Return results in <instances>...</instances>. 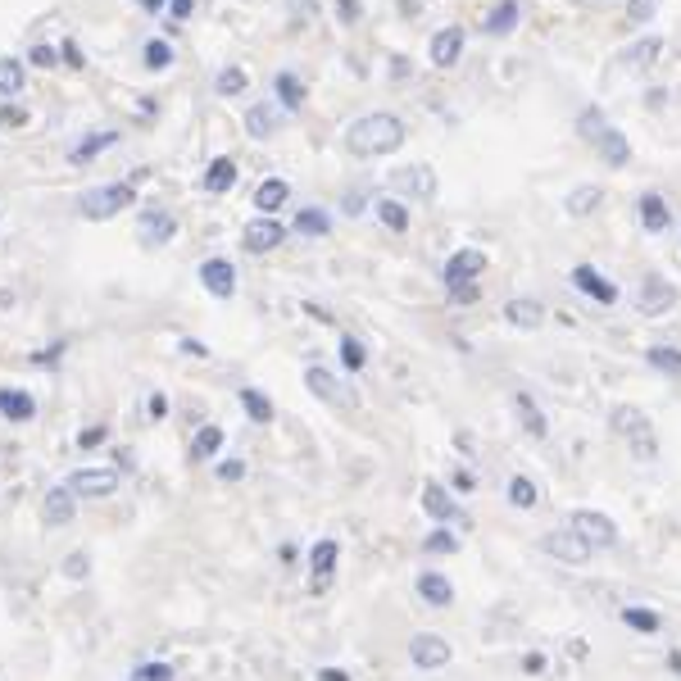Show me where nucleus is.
Listing matches in <instances>:
<instances>
[{
    "label": "nucleus",
    "mask_w": 681,
    "mask_h": 681,
    "mask_svg": "<svg viewBox=\"0 0 681 681\" xmlns=\"http://www.w3.org/2000/svg\"><path fill=\"white\" fill-rule=\"evenodd\" d=\"M405 146V123L377 109V114H364L346 128V150L355 159H377V155H395V150Z\"/></svg>",
    "instance_id": "obj_1"
},
{
    "label": "nucleus",
    "mask_w": 681,
    "mask_h": 681,
    "mask_svg": "<svg viewBox=\"0 0 681 681\" xmlns=\"http://www.w3.org/2000/svg\"><path fill=\"white\" fill-rule=\"evenodd\" d=\"M137 205V191L132 182H105V187H91L78 196V214L91 218V223H105V218L123 214V209Z\"/></svg>",
    "instance_id": "obj_2"
},
{
    "label": "nucleus",
    "mask_w": 681,
    "mask_h": 681,
    "mask_svg": "<svg viewBox=\"0 0 681 681\" xmlns=\"http://www.w3.org/2000/svg\"><path fill=\"white\" fill-rule=\"evenodd\" d=\"M613 427H618V436L627 445H632V454L641 459V464H654L659 459V436H654V427H650V418L641 414V409H613Z\"/></svg>",
    "instance_id": "obj_3"
},
{
    "label": "nucleus",
    "mask_w": 681,
    "mask_h": 681,
    "mask_svg": "<svg viewBox=\"0 0 681 681\" xmlns=\"http://www.w3.org/2000/svg\"><path fill=\"white\" fill-rule=\"evenodd\" d=\"M659 50H663V41H659V37H641V41H632V46H627V50L618 55V60L609 64V87H613L618 78H627V73L636 78V73H645L650 64H659Z\"/></svg>",
    "instance_id": "obj_4"
},
{
    "label": "nucleus",
    "mask_w": 681,
    "mask_h": 681,
    "mask_svg": "<svg viewBox=\"0 0 681 681\" xmlns=\"http://www.w3.org/2000/svg\"><path fill=\"white\" fill-rule=\"evenodd\" d=\"M672 305H677V287H672L663 273H645L641 287H636V309H641L645 318H663Z\"/></svg>",
    "instance_id": "obj_5"
},
{
    "label": "nucleus",
    "mask_w": 681,
    "mask_h": 681,
    "mask_svg": "<svg viewBox=\"0 0 681 681\" xmlns=\"http://www.w3.org/2000/svg\"><path fill=\"white\" fill-rule=\"evenodd\" d=\"M305 386L309 391L323 400V405H332V409H359V400H355V391H350L346 382L336 373H327V368H305Z\"/></svg>",
    "instance_id": "obj_6"
},
{
    "label": "nucleus",
    "mask_w": 681,
    "mask_h": 681,
    "mask_svg": "<svg viewBox=\"0 0 681 681\" xmlns=\"http://www.w3.org/2000/svg\"><path fill=\"white\" fill-rule=\"evenodd\" d=\"M573 532L582 536L591 550H609V545H618V527H613V518L600 514V509H577V514H573Z\"/></svg>",
    "instance_id": "obj_7"
},
{
    "label": "nucleus",
    "mask_w": 681,
    "mask_h": 681,
    "mask_svg": "<svg viewBox=\"0 0 681 681\" xmlns=\"http://www.w3.org/2000/svg\"><path fill=\"white\" fill-rule=\"evenodd\" d=\"M287 241V227L277 223L273 214H259L246 223V232H241V246H246V255H268V250H277Z\"/></svg>",
    "instance_id": "obj_8"
},
{
    "label": "nucleus",
    "mask_w": 681,
    "mask_h": 681,
    "mask_svg": "<svg viewBox=\"0 0 681 681\" xmlns=\"http://www.w3.org/2000/svg\"><path fill=\"white\" fill-rule=\"evenodd\" d=\"M486 273V250L477 246H464V250H454L450 259H445V287H468V282H477V277Z\"/></svg>",
    "instance_id": "obj_9"
},
{
    "label": "nucleus",
    "mask_w": 681,
    "mask_h": 681,
    "mask_svg": "<svg viewBox=\"0 0 681 681\" xmlns=\"http://www.w3.org/2000/svg\"><path fill=\"white\" fill-rule=\"evenodd\" d=\"M541 550L550 554V559H559V563H573V568H582V563L591 559V545H586L573 527H563V532H545Z\"/></svg>",
    "instance_id": "obj_10"
},
{
    "label": "nucleus",
    "mask_w": 681,
    "mask_h": 681,
    "mask_svg": "<svg viewBox=\"0 0 681 681\" xmlns=\"http://www.w3.org/2000/svg\"><path fill=\"white\" fill-rule=\"evenodd\" d=\"M64 486H69L73 495H87V500H105V495L119 491V473H114V468H78Z\"/></svg>",
    "instance_id": "obj_11"
},
{
    "label": "nucleus",
    "mask_w": 681,
    "mask_h": 681,
    "mask_svg": "<svg viewBox=\"0 0 681 681\" xmlns=\"http://www.w3.org/2000/svg\"><path fill=\"white\" fill-rule=\"evenodd\" d=\"M173 237H178V218L168 214V209H141V218H137L141 246H168Z\"/></svg>",
    "instance_id": "obj_12"
},
{
    "label": "nucleus",
    "mask_w": 681,
    "mask_h": 681,
    "mask_svg": "<svg viewBox=\"0 0 681 681\" xmlns=\"http://www.w3.org/2000/svg\"><path fill=\"white\" fill-rule=\"evenodd\" d=\"M464 46H468V32L459 28V23H450V28H441V32H432V64L436 69H454V64L464 60Z\"/></svg>",
    "instance_id": "obj_13"
},
{
    "label": "nucleus",
    "mask_w": 681,
    "mask_h": 681,
    "mask_svg": "<svg viewBox=\"0 0 681 681\" xmlns=\"http://www.w3.org/2000/svg\"><path fill=\"white\" fill-rule=\"evenodd\" d=\"M200 282H205V291L214 300L237 296V268H232V259H205L200 264Z\"/></svg>",
    "instance_id": "obj_14"
},
{
    "label": "nucleus",
    "mask_w": 681,
    "mask_h": 681,
    "mask_svg": "<svg viewBox=\"0 0 681 681\" xmlns=\"http://www.w3.org/2000/svg\"><path fill=\"white\" fill-rule=\"evenodd\" d=\"M391 182H395L400 191H409V196H418V200H436V173H432V164H405V168H395Z\"/></svg>",
    "instance_id": "obj_15"
},
{
    "label": "nucleus",
    "mask_w": 681,
    "mask_h": 681,
    "mask_svg": "<svg viewBox=\"0 0 681 681\" xmlns=\"http://www.w3.org/2000/svg\"><path fill=\"white\" fill-rule=\"evenodd\" d=\"M409 659H414V668L436 672V668H445V663H450V641L423 632V636H414V641H409Z\"/></svg>",
    "instance_id": "obj_16"
},
{
    "label": "nucleus",
    "mask_w": 681,
    "mask_h": 681,
    "mask_svg": "<svg viewBox=\"0 0 681 681\" xmlns=\"http://www.w3.org/2000/svg\"><path fill=\"white\" fill-rule=\"evenodd\" d=\"M41 514H46L50 527H69L73 518H78V495H73L69 486H50L46 500H41Z\"/></svg>",
    "instance_id": "obj_17"
},
{
    "label": "nucleus",
    "mask_w": 681,
    "mask_h": 681,
    "mask_svg": "<svg viewBox=\"0 0 681 681\" xmlns=\"http://www.w3.org/2000/svg\"><path fill=\"white\" fill-rule=\"evenodd\" d=\"M573 287L582 291V296H591V300H600V305H618V287H613L609 277H600L591 264H577L573 268Z\"/></svg>",
    "instance_id": "obj_18"
},
{
    "label": "nucleus",
    "mask_w": 681,
    "mask_h": 681,
    "mask_svg": "<svg viewBox=\"0 0 681 681\" xmlns=\"http://www.w3.org/2000/svg\"><path fill=\"white\" fill-rule=\"evenodd\" d=\"M277 132H282V109H277V105L259 100V105L246 109V137L268 141V137H277Z\"/></svg>",
    "instance_id": "obj_19"
},
{
    "label": "nucleus",
    "mask_w": 681,
    "mask_h": 681,
    "mask_svg": "<svg viewBox=\"0 0 681 681\" xmlns=\"http://www.w3.org/2000/svg\"><path fill=\"white\" fill-rule=\"evenodd\" d=\"M200 187H205L209 196H227V191L237 187V159H232V155L209 159V168H205V178H200Z\"/></svg>",
    "instance_id": "obj_20"
},
{
    "label": "nucleus",
    "mask_w": 681,
    "mask_h": 681,
    "mask_svg": "<svg viewBox=\"0 0 681 681\" xmlns=\"http://www.w3.org/2000/svg\"><path fill=\"white\" fill-rule=\"evenodd\" d=\"M0 418H10V423H32L37 418V400L19 386H0Z\"/></svg>",
    "instance_id": "obj_21"
},
{
    "label": "nucleus",
    "mask_w": 681,
    "mask_h": 681,
    "mask_svg": "<svg viewBox=\"0 0 681 681\" xmlns=\"http://www.w3.org/2000/svg\"><path fill=\"white\" fill-rule=\"evenodd\" d=\"M591 146H595V155H600L609 168H622V164H627V159H632V141L622 137L618 128H604L600 137L591 141Z\"/></svg>",
    "instance_id": "obj_22"
},
{
    "label": "nucleus",
    "mask_w": 681,
    "mask_h": 681,
    "mask_svg": "<svg viewBox=\"0 0 681 681\" xmlns=\"http://www.w3.org/2000/svg\"><path fill=\"white\" fill-rule=\"evenodd\" d=\"M504 318H509L514 327H523V332H536V327L545 323V305L541 300H532V296H518V300L504 305Z\"/></svg>",
    "instance_id": "obj_23"
},
{
    "label": "nucleus",
    "mask_w": 681,
    "mask_h": 681,
    "mask_svg": "<svg viewBox=\"0 0 681 681\" xmlns=\"http://www.w3.org/2000/svg\"><path fill=\"white\" fill-rule=\"evenodd\" d=\"M28 87V64L14 55H0V100H19Z\"/></svg>",
    "instance_id": "obj_24"
},
{
    "label": "nucleus",
    "mask_w": 681,
    "mask_h": 681,
    "mask_svg": "<svg viewBox=\"0 0 681 681\" xmlns=\"http://www.w3.org/2000/svg\"><path fill=\"white\" fill-rule=\"evenodd\" d=\"M641 227L645 232H668L672 227V209H668V200H663L659 191H645L641 196Z\"/></svg>",
    "instance_id": "obj_25"
},
{
    "label": "nucleus",
    "mask_w": 681,
    "mask_h": 681,
    "mask_svg": "<svg viewBox=\"0 0 681 681\" xmlns=\"http://www.w3.org/2000/svg\"><path fill=\"white\" fill-rule=\"evenodd\" d=\"M518 19H523V5H518V0H500L491 10V19L482 23V32L486 37H509V32L518 28Z\"/></svg>",
    "instance_id": "obj_26"
},
{
    "label": "nucleus",
    "mask_w": 681,
    "mask_h": 681,
    "mask_svg": "<svg viewBox=\"0 0 681 681\" xmlns=\"http://www.w3.org/2000/svg\"><path fill=\"white\" fill-rule=\"evenodd\" d=\"M514 409H518V423L527 427V436H536V441H545V436H550V423H545L541 405H536V400H532L527 391L514 395Z\"/></svg>",
    "instance_id": "obj_27"
},
{
    "label": "nucleus",
    "mask_w": 681,
    "mask_h": 681,
    "mask_svg": "<svg viewBox=\"0 0 681 681\" xmlns=\"http://www.w3.org/2000/svg\"><path fill=\"white\" fill-rule=\"evenodd\" d=\"M273 91H277V100H282V109H287V114H300V109H305V96H309V91H305V82H300L296 73L282 69V73L273 78Z\"/></svg>",
    "instance_id": "obj_28"
},
{
    "label": "nucleus",
    "mask_w": 681,
    "mask_h": 681,
    "mask_svg": "<svg viewBox=\"0 0 681 681\" xmlns=\"http://www.w3.org/2000/svg\"><path fill=\"white\" fill-rule=\"evenodd\" d=\"M418 595H423L432 609H450L454 604V586H450V577L445 573H423L418 577Z\"/></svg>",
    "instance_id": "obj_29"
},
{
    "label": "nucleus",
    "mask_w": 681,
    "mask_h": 681,
    "mask_svg": "<svg viewBox=\"0 0 681 681\" xmlns=\"http://www.w3.org/2000/svg\"><path fill=\"white\" fill-rule=\"evenodd\" d=\"M287 200H291V187L282 178H268V182H259L255 187V209L259 214H277Z\"/></svg>",
    "instance_id": "obj_30"
},
{
    "label": "nucleus",
    "mask_w": 681,
    "mask_h": 681,
    "mask_svg": "<svg viewBox=\"0 0 681 681\" xmlns=\"http://www.w3.org/2000/svg\"><path fill=\"white\" fill-rule=\"evenodd\" d=\"M336 559H341V545H336V541H318L314 550H309V568H314V577H318V591L327 586V577H332Z\"/></svg>",
    "instance_id": "obj_31"
},
{
    "label": "nucleus",
    "mask_w": 681,
    "mask_h": 681,
    "mask_svg": "<svg viewBox=\"0 0 681 681\" xmlns=\"http://www.w3.org/2000/svg\"><path fill=\"white\" fill-rule=\"evenodd\" d=\"M423 509H427V518H436V523H464V514H454V504H450V495H445V486H423Z\"/></svg>",
    "instance_id": "obj_32"
},
{
    "label": "nucleus",
    "mask_w": 681,
    "mask_h": 681,
    "mask_svg": "<svg viewBox=\"0 0 681 681\" xmlns=\"http://www.w3.org/2000/svg\"><path fill=\"white\" fill-rule=\"evenodd\" d=\"M600 205H604V191L591 187V182H586V187H573V196L563 200V209H568L573 218H591Z\"/></svg>",
    "instance_id": "obj_33"
},
{
    "label": "nucleus",
    "mask_w": 681,
    "mask_h": 681,
    "mask_svg": "<svg viewBox=\"0 0 681 681\" xmlns=\"http://www.w3.org/2000/svg\"><path fill=\"white\" fill-rule=\"evenodd\" d=\"M119 146V132H96V137H82L78 146L69 150V164H91V159L100 155V150Z\"/></svg>",
    "instance_id": "obj_34"
},
{
    "label": "nucleus",
    "mask_w": 681,
    "mask_h": 681,
    "mask_svg": "<svg viewBox=\"0 0 681 681\" xmlns=\"http://www.w3.org/2000/svg\"><path fill=\"white\" fill-rule=\"evenodd\" d=\"M296 232H300V237H327V232H332V214H327V209H318V205L300 209V214H296Z\"/></svg>",
    "instance_id": "obj_35"
},
{
    "label": "nucleus",
    "mask_w": 681,
    "mask_h": 681,
    "mask_svg": "<svg viewBox=\"0 0 681 681\" xmlns=\"http://www.w3.org/2000/svg\"><path fill=\"white\" fill-rule=\"evenodd\" d=\"M645 364L663 377H681V350L677 346H650L645 350Z\"/></svg>",
    "instance_id": "obj_36"
},
{
    "label": "nucleus",
    "mask_w": 681,
    "mask_h": 681,
    "mask_svg": "<svg viewBox=\"0 0 681 681\" xmlns=\"http://www.w3.org/2000/svg\"><path fill=\"white\" fill-rule=\"evenodd\" d=\"M246 87H250V78H246V69H241V64H227V69H218V78H214L218 96H241Z\"/></svg>",
    "instance_id": "obj_37"
},
{
    "label": "nucleus",
    "mask_w": 681,
    "mask_h": 681,
    "mask_svg": "<svg viewBox=\"0 0 681 681\" xmlns=\"http://www.w3.org/2000/svg\"><path fill=\"white\" fill-rule=\"evenodd\" d=\"M377 223L391 232H409V209L400 200H377Z\"/></svg>",
    "instance_id": "obj_38"
},
{
    "label": "nucleus",
    "mask_w": 681,
    "mask_h": 681,
    "mask_svg": "<svg viewBox=\"0 0 681 681\" xmlns=\"http://www.w3.org/2000/svg\"><path fill=\"white\" fill-rule=\"evenodd\" d=\"M141 60H146L150 73H164V69H173V46H168L164 37H150V41H146V55H141Z\"/></svg>",
    "instance_id": "obj_39"
},
{
    "label": "nucleus",
    "mask_w": 681,
    "mask_h": 681,
    "mask_svg": "<svg viewBox=\"0 0 681 681\" xmlns=\"http://www.w3.org/2000/svg\"><path fill=\"white\" fill-rule=\"evenodd\" d=\"M191 450H196V459H214V454L223 450V427L205 423V427L196 432V441H191Z\"/></svg>",
    "instance_id": "obj_40"
},
{
    "label": "nucleus",
    "mask_w": 681,
    "mask_h": 681,
    "mask_svg": "<svg viewBox=\"0 0 681 681\" xmlns=\"http://www.w3.org/2000/svg\"><path fill=\"white\" fill-rule=\"evenodd\" d=\"M241 409H246L255 423H268V418H273V400H268L264 391H255V386H246V391H241Z\"/></svg>",
    "instance_id": "obj_41"
},
{
    "label": "nucleus",
    "mask_w": 681,
    "mask_h": 681,
    "mask_svg": "<svg viewBox=\"0 0 681 681\" xmlns=\"http://www.w3.org/2000/svg\"><path fill=\"white\" fill-rule=\"evenodd\" d=\"M536 500H541V491H536L532 477H514V482H509V504H514V509H536Z\"/></svg>",
    "instance_id": "obj_42"
},
{
    "label": "nucleus",
    "mask_w": 681,
    "mask_h": 681,
    "mask_svg": "<svg viewBox=\"0 0 681 681\" xmlns=\"http://www.w3.org/2000/svg\"><path fill=\"white\" fill-rule=\"evenodd\" d=\"M604 128H609V123H604V109H600V105L582 109V119H577V137H582V141H595Z\"/></svg>",
    "instance_id": "obj_43"
},
{
    "label": "nucleus",
    "mask_w": 681,
    "mask_h": 681,
    "mask_svg": "<svg viewBox=\"0 0 681 681\" xmlns=\"http://www.w3.org/2000/svg\"><path fill=\"white\" fill-rule=\"evenodd\" d=\"M28 123H32V114L19 105V100H5V105H0V128L19 132V128H28Z\"/></svg>",
    "instance_id": "obj_44"
},
{
    "label": "nucleus",
    "mask_w": 681,
    "mask_h": 681,
    "mask_svg": "<svg viewBox=\"0 0 681 681\" xmlns=\"http://www.w3.org/2000/svg\"><path fill=\"white\" fill-rule=\"evenodd\" d=\"M622 622H627V627H636V632H659V613L654 609H622Z\"/></svg>",
    "instance_id": "obj_45"
},
{
    "label": "nucleus",
    "mask_w": 681,
    "mask_h": 681,
    "mask_svg": "<svg viewBox=\"0 0 681 681\" xmlns=\"http://www.w3.org/2000/svg\"><path fill=\"white\" fill-rule=\"evenodd\" d=\"M364 346H359V341H355V336H341V364H346L350 368V373H359V368H364Z\"/></svg>",
    "instance_id": "obj_46"
},
{
    "label": "nucleus",
    "mask_w": 681,
    "mask_h": 681,
    "mask_svg": "<svg viewBox=\"0 0 681 681\" xmlns=\"http://www.w3.org/2000/svg\"><path fill=\"white\" fill-rule=\"evenodd\" d=\"M60 60H64V55H60V46H46V41L28 50V64H37V69H55V64H60Z\"/></svg>",
    "instance_id": "obj_47"
},
{
    "label": "nucleus",
    "mask_w": 681,
    "mask_h": 681,
    "mask_svg": "<svg viewBox=\"0 0 681 681\" xmlns=\"http://www.w3.org/2000/svg\"><path fill=\"white\" fill-rule=\"evenodd\" d=\"M659 14V0H627V23H650Z\"/></svg>",
    "instance_id": "obj_48"
},
{
    "label": "nucleus",
    "mask_w": 681,
    "mask_h": 681,
    "mask_svg": "<svg viewBox=\"0 0 681 681\" xmlns=\"http://www.w3.org/2000/svg\"><path fill=\"white\" fill-rule=\"evenodd\" d=\"M359 19H364V5H359V0H336V23H341V28H355Z\"/></svg>",
    "instance_id": "obj_49"
},
{
    "label": "nucleus",
    "mask_w": 681,
    "mask_h": 681,
    "mask_svg": "<svg viewBox=\"0 0 681 681\" xmlns=\"http://www.w3.org/2000/svg\"><path fill=\"white\" fill-rule=\"evenodd\" d=\"M423 550H427V554H454V550H459V536H450V532H432V536L423 541Z\"/></svg>",
    "instance_id": "obj_50"
},
{
    "label": "nucleus",
    "mask_w": 681,
    "mask_h": 681,
    "mask_svg": "<svg viewBox=\"0 0 681 681\" xmlns=\"http://www.w3.org/2000/svg\"><path fill=\"white\" fill-rule=\"evenodd\" d=\"M91 573V559L82 550H73L69 559H64V577H73V582H82V577Z\"/></svg>",
    "instance_id": "obj_51"
},
{
    "label": "nucleus",
    "mask_w": 681,
    "mask_h": 681,
    "mask_svg": "<svg viewBox=\"0 0 681 681\" xmlns=\"http://www.w3.org/2000/svg\"><path fill=\"white\" fill-rule=\"evenodd\" d=\"M287 10L296 23H314L318 19V0H287Z\"/></svg>",
    "instance_id": "obj_52"
},
{
    "label": "nucleus",
    "mask_w": 681,
    "mask_h": 681,
    "mask_svg": "<svg viewBox=\"0 0 681 681\" xmlns=\"http://www.w3.org/2000/svg\"><path fill=\"white\" fill-rule=\"evenodd\" d=\"M146 418H150V423H164V418H168V395L164 391H155L146 400Z\"/></svg>",
    "instance_id": "obj_53"
},
{
    "label": "nucleus",
    "mask_w": 681,
    "mask_h": 681,
    "mask_svg": "<svg viewBox=\"0 0 681 681\" xmlns=\"http://www.w3.org/2000/svg\"><path fill=\"white\" fill-rule=\"evenodd\" d=\"M445 291H450V305H459V309L477 305V282H468V287H445Z\"/></svg>",
    "instance_id": "obj_54"
},
{
    "label": "nucleus",
    "mask_w": 681,
    "mask_h": 681,
    "mask_svg": "<svg viewBox=\"0 0 681 681\" xmlns=\"http://www.w3.org/2000/svg\"><path fill=\"white\" fill-rule=\"evenodd\" d=\"M137 681H173V672H168L164 663H141V668H137Z\"/></svg>",
    "instance_id": "obj_55"
},
{
    "label": "nucleus",
    "mask_w": 681,
    "mask_h": 681,
    "mask_svg": "<svg viewBox=\"0 0 681 681\" xmlns=\"http://www.w3.org/2000/svg\"><path fill=\"white\" fill-rule=\"evenodd\" d=\"M246 477V464L241 459H227V464H218V482H241Z\"/></svg>",
    "instance_id": "obj_56"
},
{
    "label": "nucleus",
    "mask_w": 681,
    "mask_h": 681,
    "mask_svg": "<svg viewBox=\"0 0 681 681\" xmlns=\"http://www.w3.org/2000/svg\"><path fill=\"white\" fill-rule=\"evenodd\" d=\"M191 10H196V0H168V14H173V19H191Z\"/></svg>",
    "instance_id": "obj_57"
},
{
    "label": "nucleus",
    "mask_w": 681,
    "mask_h": 681,
    "mask_svg": "<svg viewBox=\"0 0 681 681\" xmlns=\"http://www.w3.org/2000/svg\"><path fill=\"white\" fill-rule=\"evenodd\" d=\"M523 672H532V677H541V672H545V654H527V659H523Z\"/></svg>",
    "instance_id": "obj_58"
},
{
    "label": "nucleus",
    "mask_w": 681,
    "mask_h": 681,
    "mask_svg": "<svg viewBox=\"0 0 681 681\" xmlns=\"http://www.w3.org/2000/svg\"><path fill=\"white\" fill-rule=\"evenodd\" d=\"M60 55H64V60H69V64H73V69H82V50L73 46V41H64V46H60Z\"/></svg>",
    "instance_id": "obj_59"
},
{
    "label": "nucleus",
    "mask_w": 681,
    "mask_h": 681,
    "mask_svg": "<svg viewBox=\"0 0 681 681\" xmlns=\"http://www.w3.org/2000/svg\"><path fill=\"white\" fill-rule=\"evenodd\" d=\"M96 441H105V427H91V432H82V436H78L82 450H87V445H96Z\"/></svg>",
    "instance_id": "obj_60"
},
{
    "label": "nucleus",
    "mask_w": 681,
    "mask_h": 681,
    "mask_svg": "<svg viewBox=\"0 0 681 681\" xmlns=\"http://www.w3.org/2000/svg\"><path fill=\"white\" fill-rule=\"evenodd\" d=\"M318 681H350V672H336V668H318Z\"/></svg>",
    "instance_id": "obj_61"
},
{
    "label": "nucleus",
    "mask_w": 681,
    "mask_h": 681,
    "mask_svg": "<svg viewBox=\"0 0 681 681\" xmlns=\"http://www.w3.org/2000/svg\"><path fill=\"white\" fill-rule=\"evenodd\" d=\"M137 5H141V10H146V14H159V10H168V0H137Z\"/></svg>",
    "instance_id": "obj_62"
}]
</instances>
